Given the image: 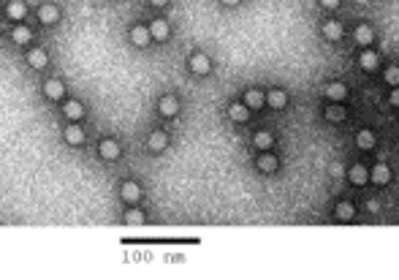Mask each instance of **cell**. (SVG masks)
<instances>
[{"instance_id":"1","label":"cell","mask_w":399,"mask_h":280,"mask_svg":"<svg viewBox=\"0 0 399 280\" xmlns=\"http://www.w3.org/2000/svg\"><path fill=\"white\" fill-rule=\"evenodd\" d=\"M130 41L136 44V46H147V44L152 41L149 27H144V25H133V27H130Z\"/></svg>"},{"instance_id":"2","label":"cell","mask_w":399,"mask_h":280,"mask_svg":"<svg viewBox=\"0 0 399 280\" xmlns=\"http://www.w3.org/2000/svg\"><path fill=\"white\" fill-rule=\"evenodd\" d=\"M38 19H41L44 25H52V22L60 19V11H57V6H52V3H44L41 8H38Z\"/></svg>"},{"instance_id":"3","label":"cell","mask_w":399,"mask_h":280,"mask_svg":"<svg viewBox=\"0 0 399 280\" xmlns=\"http://www.w3.org/2000/svg\"><path fill=\"white\" fill-rule=\"evenodd\" d=\"M158 109H160V114H166V117H174V114L179 112V101L174 98V95H163Z\"/></svg>"},{"instance_id":"4","label":"cell","mask_w":399,"mask_h":280,"mask_svg":"<svg viewBox=\"0 0 399 280\" xmlns=\"http://www.w3.org/2000/svg\"><path fill=\"white\" fill-rule=\"evenodd\" d=\"M190 68H193L198 76H204V74L209 71V57H206L204 52H196L193 57H190Z\"/></svg>"},{"instance_id":"5","label":"cell","mask_w":399,"mask_h":280,"mask_svg":"<svg viewBox=\"0 0 399 280\" xmlns=\"http://www.w3.org/2000/svg\"><path fill=\"white\" fill-rule=\"evenodd\" d=\"M44 93H46V98L57 101V98H63V95H65V87H63L60 79H49V82L44 84Z\"/></svg>"},{"instance_id":"6","label":"cell","mask_w":399,"mask_h":280,"mask_svg":"<svg viewBox=\"0 0 399 280\" xmlns=\"http://www.w3.org/2000/svg\"><path fill=\"white\" fill-rule=\"evenodd\" d=\"M27 63L33 65V68H46V63H49V55L44 49H30L27 52Z\"/></svg>"},{"instance_id":"7","label":"cell","mask_w":399,"mask_h":280,"mask_svg":"<svg viewBox=\"0 0 399 280\" xmlns=\"http://www.w3.org/2000/svg\"><path fill=\"white\" fill-rule=\"evenodd\" d=\"M101 155L106 158V161L120 158V144L114 142V139H103V142H101Z\"/></svg>"},{"instance_id":"8","label":"cell","mask_w":399,"mask_h":280,"mask_svg":"<svg viewBox=\"0 0 399 280\" xmlns=\"http://www.w3.org/2000/svg\"><path fill=\"white\" fill-rule=\"evenodd\" d=\"M149 36L155 38V41H166L168 38V25L163 22V19H155V22L149 25Z\"/></svg>"},{"instance_id":"9","label":"cell","mask_w":399,"mask_h":280,"mask_svg":"<svg viewBox=\"0 0 399 280\" xmlns=\"http://www.w3.org/2000/svg\"><path fill=\"white\" fill-rule=\"evenodd\" d=\"M263 93H258V90H247L244 93V106H247V109H261V106H263Z\"/></svg>"},{"instance_id":"10","label":"cell","mask_w":399,"mask_h":280,"mask_svg":"<svg viewBox=\"0 0 399 280\" xmlns=\"http://www.w3.org/2000/svg\"><path fill=\"white\" fill-rule=\"evenodd\" d=\"M356 41H358V44H364V46L372 44V41H375L372 27H369V25H358V27H356Z\"/></svg>"},{"instance_id":"11","label":"cell","mask_w":399,"mask_h":280,"mask_svg":"<svg viewBox=\"0 0 399 280\" xmlns=\"http://www.w3.org/2000/svg\"><path fill=\"white\" fill-rule=\"evenodd\" d=\"M149 150H155V152H160V150H163L166 147V144H168V139H166V133L163 131H152L149 133Z\"/></svg>"},{"instance_id":"12","label":"cell","mask_w":399,"mask_h":280,"mask_svg":"<svg viewBox=\"0 0 399 280\" xmlns=\"http://www.w3.org/2000/svg\"><path fill=\"white\" fill-rule=\"evenodd\" d=\"M266 103H269L272 109H282V106L288 103V95H285L282 90H272L269 95H266Z\"/></svg>"},{"instance_id":"13","label":"cell","mask_w":399,"mask_h":280,"mask_svg":"<svg viewBox=\"0 0 399 280\" xmlns=\"http://www.w3.org/2000/svg\"><path fill=\"white\" fill-rule=\"evenodd\" d=\"M372 180L377 182V185H386V182L391 180V169H388L386 163H377V166L372 169Z\"/></svg>"},{"instance_id":"14","label":"cell","mask_w":399,"mask_h":280,"mask_svg":"<svg viewBox=\"0 0 399 280\" xmlns=\"http://www.w3.org/2000/svg\"><path fill=\"white\" fill-rule=\"evenodd\" d=\"M63 136H65V142H68V144H82L84 142V131L79 128V125H68Z\"/></svg>"},{"instance_id":"15","label":"cell","mask_w":399,"mask_h":280,"mask_svg":"<svg viewBox=\"0 0 399 280\" xmlns=\"http://www.w3.org/2000/svg\"><path fill=\"white\" fill-rule=\"evenodd\" d=\"M348 177H350V182H353V185H367V182H369V171H367L364 166H353Z\"/></svg>"},{"instance_id":"16","label":"cell","mask_w":399,"mask_h":280,"mask_svg":"<svg viewBox=\"0 0 399 280\" xmlns=\"http://www.w3.org/2000/svg\"><path fill=\"white\" fill-rule=\"evenodd\" d=\"M11 38H14V44H30L33 30H30V27H25V25H19V27H14Z\"/></svg>"},{"instance_id":"17","label":"cell","mask_w":399,"mask_h":280,"mask_svg":"<svg viewBox=\"0 0 399 280\" xmlns=\"http://www.w3.org/2000/svg\"><path fill=\"white\" fill-rule=\"evenodd\" d=\"M348 95V87L345 84H339V82H334V84H329L326 87V98H331V101H342Z\"/></svg>"},{"instance_id":"18","label":"cell","mask_w":399,"mask_h":280,"mask_svg":"<svg viewBox=\"0 0 399 280\" xmlns=\"http://www.w3.org/2000/svg\"><path fill=\"white\" fill-rule=\"evenodd\" d=\"M323 36H326L329 41H339L342 38V25L339 22H326L323 25Z\"/></svg>"},{"instance_id":"19","label":"cell","mask_w":399,"mask_h":280,"mask_svg":"<svg viewBox=\"0 0 399 280\" xmlns=\"http://www.w3.org/2000/svg\"><path fill=\"white\" fill-rule=\"evenodd\" d=\"M247 106L244 103H231V109H228V114H231V120L234 122H247Z\"/></svg>"},{"instance_id":"20","label":"cell","mask_w":399,"mask_h":280,"mask_svg":"<svg viewBox=\"0 0 399 280\" xmlns=\"http://www.w3.org/2000/svg\"><path fill=\"white\" fill-rule=\"evenodd\" d=\"M63 112H65V117H71V120H79L82 114H84V106L79 101H68L63 106Z\"/></svg>"},{"instance_id":"21","label":"cell","mask_w":399,"mask_h":280,"mask_svg":"<svg viewBox=\"0 0 399 280\" xmlns=\"http://www.w3.org/2000/svg\"><path fill=\"white\" fill-rule=\"evenodd\" d=\"M253 142H255V147H258V150H269L272 144H274V139H272L269 131H258V133L253 136Z\"/></svg>"},{"instance_id":"22","label":"cell","mask_w":399,"mask_h":280,"mask_svg":"<svg viewBox=\"0 0 399 280\" xmlns=\"http://www.w3.org/2000/svg\"><path fill=\"white\" fill-rule=\"evenodd\" d=\"M139 196H141V188L136 182H125V185H122V199L125 201H139Z\"/></svg>"},{"instance_id":"23","label":"cell","mask_w":399,"mask_h":280,"mask_svg":"<svg viewBox=\"0 0 399 280\" xmlns=\"http://www.w3.org/2000/svg\"><path fill=\"white\" fill-rule=\"evenodd\" d=\"M356 142H358L361 150H372L375 147V133L372 131H361L358 136H356Z\"/></svg>"},{"instance_id":"24","label":"cell","mask_w":399,"mask_h":280,"mask_svg":"<svg viewBox=\"0 0 399 280\" xmlns=\"http://www.w3.org/2000/svg\"><path fill=\"white\" fill-rule=\"evenodd\" d=\"M334 215L339 218V220H350L356 215V209H353V204H350V201H342V204H337V212Z\"/></svg>"},{"instance_id":"25","label":"cell","mask_w":399,"mask_h":280,"mask_svg":"<svg viewBox=\"0 0 399 280\" xmlns=\"http://www.w3.org/2000/svg\"><path fill=\"white\" fill-rule=\"evenodd\" d=\"M358 63H361V68L375 71V68H377V55H375V52H364V55L358 57Z\"/></svg>"},{"instance_id":"26","label":"cell","mask_w":399,"mask_h":280,"mask_svg":"<svg viewBox=\"0 0 399 280\" xmlns=\"http://www.w3.org/2000/svg\"><path fill=\"white\" fill-rule=\"evenodd\" d=\"M258 169L266 171V174H272V171L277 169V158H274V155H261L258 158Z\"/></svg>"},{"instance_id":"27","label":"cell","mask_w":399,"mask_h":280,"mask_svg":"<svg viewBox=\"0 0 399 280\" xmlns=\"http://www.w3.org/2000/svg\"><path fill=\"white\" fill-rule=\"evenodd\" d=\"M25 11H27V8H25L22 0H14V3H8V16H11V19H25Z\"/></svg>"},{"instance_id":"28","label":"cell","mask_w":399,"mask_h":280,"mask_svg":"<svg viewBox=\"0 0 399 280\" xmlns=\"http://www.w3.org/2000/svg\"><path fill=\"white\" fill-rule=\"evenodd\" d=\"M326 120L342 122V120H345V109H342V106H329V109H326Z\"/></svg>"},{"instance_id":"29","label":"cell","mask_w":399,"mask_h":280,"mask_svg":"<svg viewBox=\"0 0 399 280\" xmlns=\"http://www.w3.org/2000/svg\"><path fill=\"white\" fill-rule=\"evenodd\" d=\"M125 220H128V223H130V226H141V223H144V215H141V212H139V209H128V215H125Z\"/></svg>"},{"instance_id":"30","label":"cell","mask_w":399,"mask_h":280,"mask_svg":"<svg viewBox=\"0 0 399 280\" xmlns=\"http://www.w3.org/2000/svg\"><path fill=\"white\" fill-rule=\"evenodd\" d=\"M386 82L388 84H396L399 82V68H396V65H391V68L386 71Z\"/></svg>"},{"instance_id":"31","label":"cell","mask_w":399,"mask_h":280,"mask_svg":"<svg viewBox=\"0 0 399 280\" xmlns=\"http://www.w3.org/2000/svg\"><path fill=\"white\" fill-rule=\"evenodd\" d=\"M367 209H369V212H377V209H380V204H377V201H372V199H369V201H367Z\"/></svg>"},{"instance_id":"32","label":"cell","mask_w":399,"mask_h":280,"mask_svg":"<svg viewBox=\"0 0 399 280\" xmlns=\"http://www.w3.org/2000/svg\"><path fill=\"white\" fill-rule=\"evenodd\" d=\"M320 3L326 6V8H337V6H339V0H320Z\"/></svg>"},{"instance_id":"33","label":"cell","mask_w":399,"mask_h":280,"mask_svg":"<svg viewBox=\"0 0 399 280\" xmlns=\"http://www.w3.org/2000/svg\"><path fill=\"white\" fill-rule=\"evenodd\" d=\"M388 101H391V103H394V106H399V93H396V90H394V93H391V98H388Z\"/></svg>"},{"instance_id":"34","label":"cell","mask_w":399,"mask_h":280,"mask_svg":"<svg viewBox=\"0 0 399 280\" xmlns=\"http://www.w3.org/2000/svg\"><path fill=\"white\" fill-rule=\"evenodd\" d=\"M149 3H152V6H166L168 0H149Z\"/></svg>"},{"instance_id":"35","label":"cell","mask_w":399,"mask_h":280,"mask_svg":"<svg viewBox=\"0 0 399 280\" xmlns=\"http://www.w3.org/2000/svg\"><path fill=\"white\" fill-rule=\"evenodd\" d=\"M220 3H225V6H236V3H242V0H220Z\"/></svg>"}]
</instances>
